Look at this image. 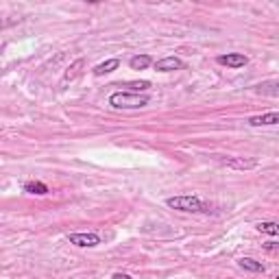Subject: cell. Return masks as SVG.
<instances>
[{
	"label": "cell",
	"mask_w": 279,
	"mask_h": 279,
	"mask_svg": "<svg viewBox=\"0 0 279 279\" xmlns=\"http://www.w3.org/2000/svg\"><path fill=\"white\" fill-rule=\"evenodd\" d=\"M183 61L179 57H164L159 61H155V70L157 72H175V70H181Z\"/></svg>",
	"instance_id": "cell-6"
},
{
	"label": "cell",
	"mask_w": 279,
	"mask_h": 279,
	"mask_svg": "<svg viewBox=\"0 0 279 279\" xmlns=\"http://www.w3.org/2000/svg\"><path fill=\"white\" fill-rule=\"evenodd\" d=\"M264 249H266V251H279V244H277V242H266Z\"/></svg>",
	"instance_id": "cell-15"
},
{
	"label": "cell",
	"mask_w": 279,
	"mask_h": 279,
	"mask_svg": "<svg viewBox=\"0 0 279 279\" xmlns=\"http://www.w3.org/2000/svg\"><path fill=\"white\" fill-rule=\"evenodd\" d=\"M277 88H279V81H277Z\"/></svg>",
	"instance_id": "cell-17"
},
{
	"label": "cell",
	"mask_w": 279,
	"mask_h": 279,
	"mask_svg": "<svg viewBox=\"0 0 279 279\" xmlns=\"http://www.w3.org/2000/svg\"><path fill=\"white\" fill-rule=\"evenodd\" d=\"M151 64H153L151 55H135V57H131V61H129V66L133 70H146Z\"/></svg>",
	"instance_id": "cell-12"
},
{
	"label": "cell",
	"mask_w": 279,
	"mask_h": 279,
	"mask_svg": "<svg viewBox=\"0 0 279 279\" xmlns=\"http://www.w3.org/2000/svg\"><path fill=\"white\" fill-rule=\"evenodd\" d=\"M118 66H120V59H107L105 64H98L96 68H94V74L96 76H103V74H109V72H114V70H118Z\"/></svg>",
	"instance_id": "cell-10"
},
{
	"label": "cell",
	"mask_w": 279,
	"mask_h": 279,
	"mask_svg": "<svg viewBox=\"0 0 279 279\" xmlns=\"http://www.w3.org/2000/svg\"><path fill=\"white\" fill-rule=\"evenodd\" d=\"M251 127H270V125H279V111H268V114H260V116H251L249 118Z\"/></svg>",
	"instance_id": "cell-5"
},
{
	"label": "cell",
	"mask_w": 279,
	"mask_h": 279,
	"mask_svg": "<svg viewBox=\"0 0 279 279\" xmlns=\"http://www.w3.org/2000/svg\"><path fill=\"white\" fill-rule=\"evenodd\" d=\"M24 192H29V194L44 197V194H48V185L42 183V181H26L24 183Z\"/></svg>",
	"instance_id": "cell-11"
},
{
	"label": "cell",
	"mask_w": 279,
	"mask_h": 279,
	"mask_svg": "<svg viewBox=\"0 0 279 279\" xmlns=\"http://www.w3.org/2000/svg\"><path fill=\"white\" fill-rule=\"evenodd\" d=\"M83 66H85V61H83V59H76L74 64L68 68V72L64 74V79H61V85H68L70 81H74L76 76H79V72H81V68H83Z\"/></svg>",
	"instance_id": "cell-9"
},
{
	"label": "cell",
	"mask_w": 279,
	"mask_h": 279,
	"mask_svg": "<svg viewBox=\"0 0 279 279\" xmlns=\"http://www.w3.org/2000/svg\"><path fill=\"white\" fill-rule=\"evenodd\" d=\"M216 61H218L220 66H227V68H244L246 64H249V57L242 55V52H227V55H220V57H216Z\"/></svg>",
	"instance_id": "cell-4"
},
{
	"label": "cell",
	"mask_w": 279,
	"mask_h": 279,
	"mask_svg": "<svg viewBox=\"0 0 279 279\" xmlns=\"http://www.w3.org/2000/svg\"><path fill=\"white\" fill-rule=\"evenodd\" d=\"M222 164L229 166V168H238V170H249V168L258 166V161L255 159H242V157H227V159H222Z\"/></svg>",
	"instance_id": "cell-7"
},
{
	"label": "cell",
	"mask_w": 279,
	"mask_h": 279,
	"mask_svg": "<svg viewBox=\"0 0 279 279\" xmlns=\"http://www.w3.org/2000/svg\"><path fill=\"white\" fill-rule=\"evenodd\" d=\"M166 205L177 212H188V214H201V212H209V205L203 203L199 197L192 194H181V197H170L166 199Z\"/></svg>",
	"instance_id": "cell-2"
},
{
	"label": "cell",
	"mask_w": 279,
	"mask_h": 279,
	"mask_svg": "<svg viewBox=\"0 0 279 279\" xmlns=\"http://www.w3.org/2000/svg\"><path fill=\"white\" fill-rule=\"evenodd\" d=\"M151 103V98L146 94H133V92H114L109 96V105L114 109H140Z\"/></svg>",
	"instance_id": "cell-1"
},
{
	"label": "cell",
	"mask_w": 279,
	"mask_h": 279,
	"mask_svg": "<svg viewBox=\"0 0 279 279\" xmlns=\"http://www.w3.org/2000/svg\"><path fill=\"white\" fill-rule=\"evenodd\" d=\"M255 229L266 236H279V222H258Z\"/></svg>",
	"instance_id": "cell-14"
},
{
	"label": "cell",
	"mask_w": 279,
	"mask_h": 279,
	"mask_svg": "<svg viewBox=\"0 0 279 279\" xmlns=\"http://www.w3.org/2000/svg\"><path fill=\"white\" fill-rule=\"evenodd\" d=\"M116 88H127L125 92H133V94H140V92L149 90L151 81H127V83H118Z\"/></svg>",
	"instance_id": "cell-8"
},
{
	"label": "cell",
	"mask_w": 279,
	"mask_h": 279,
	"mask_svg": "<svg viewBox=\"0 0 279 279\" xmlns=\"http://www.w3.org/2000/svg\"><path fill=\"white\" fill-rule=\"evenodd\" d=\"M114 279H133V277L127 275V273H116V275H114Z\"/></svg>",
	"instance_id": "cell-16"
},
{
	"label": "cell",
	"mask_w": 279,
	"mask_h": 279,
	"mask_svg": "<svg viewBox=\"0 0 279 279\" xmlns=\"http://www.w3.org/2000/svg\"><path fill=\"white\" fill-rule=\"evenodd\" d=\"M275 279H279V275H277V277H275Z\"/></svg>",
	"instance_id": "cell-18"
},
{
	"label": "cell",
	"mask_w": 279,
	"mask_h": 279,
	"mask_svg": "<svg viewBox=\"0 0 279 279\" xmlns=\"http://www.w3.org/2000/svg\"><path fill=\"white\" fill-rule=\"evenodd\" d=\"M240 268H244V270H251V273H264V266L260 264V262H255L251 258H242L238 262Z\"/></svg>",
	"instance_id": "cell-13"
},
{
	"label": "cell",
	"mask_w": 279,
	"mask_h": 279,
	"mask_svg": "<svg viewBox=\"0 0 279 279\" xmlns=\"http://www.w3.org/2000/svg\"><path fill=\"white\" fill-rule=\"evenodd\" d=\"M68 242L74 246H81V249H92V246L100 244V238L98 234H70Z\"/></svg>",
	"instance_id": "cell-3"
}]
</instances>
